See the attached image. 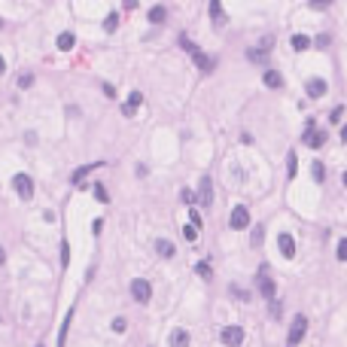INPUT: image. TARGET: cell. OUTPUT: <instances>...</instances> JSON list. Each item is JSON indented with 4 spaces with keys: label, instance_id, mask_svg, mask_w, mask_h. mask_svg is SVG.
<instances>
[{
    "label": "cell",
    "instance_id": "5",
    "mask_svg": "<svg viewBox=\"0 0 347 347\" xmlns=\"http://www.w3.org/2000/svg\"><path fill=\"white\" fill-rule=\"evenodd\" d=\"M13 186H16V192H18V198H25V201L34 198V183H31L28 174H18V177L13 180Z\"/></svg>",
    "mask_w": 347,
    "mask_h": 347
},
{
    "label": "cell",
    "instance_id": "13",
    "mask_svg": "<svg viewBox=\"0 0 347 347\" xmlns=\"http://www.w3.org/2000/svg\"><path fill=\"white\" fill-rule=\"evenodd\" d=\"M259 293L268 298V302H274V280H268L265 274H259Z\"/></svg>",
    "mask_w": 347,
    "mask_h": 347
},
{
    "label": "cell",
    "instance_id": "19",
    "mask_svg": "<svg viewBox=\"0 0 347 347\" xmlns=\"http://www.w3.org/2000/svg\"><path fill=\"white\" fill-rule=\"evenodd\" d=\"M308 46H311V37H305V34H295V37H293V49L295 52H305Z\"/></svg>",
    "mask_w": 347,
    "mask_h": 347
},
{
    "label": "cell",
    "instance_id": "34",
    "mask_svg": "<svg viewBox=\"0 0 347 347\" xmlns=\"http://www.w3.org/2000/svg\"><path fill=\"white\" fill-rule=\"evenodd\" d=\"M95 195H98V201H107V189H104L101 183H95Z\"/></svg>",
    "mask_w": 347,
    "mask_h": 347
},
{
    "label": "cell",
    "instance_id": "38",
    "mask_svg": "<svg viewBox=\"0 0 347 347\" xmlns=\"http://www.w3.org/2000/svg\"><path fill=\"white\" fill-rule=\"evenodd\" d=\"M101 228H104V219H95V223H91V231H95V235H98Z\"/></svg>",
    "mask_w": 347,
    "mask_h": 347
},
{
    "label": "cell",
    "instance_id": "35",
    "mask_svg": "<svg viewBox=\"0 0 347 347\" xmlns=\"http://www.w3.org/2000/svg\"><path fill=\"white\" fill-rule=\"evenodd\" d=\"M329 43H332V37H329V34H323V37H317V46H320V49H326Z\"/></svg>",
    "mask_w": 347,
    "mask_h": 347
},
{
    "label": "cell",
    "instance_id": "27",
    "mask_svg": "<svg viewBox=\"0 0 347 347\" xmlns=\"http://www.w3.org/2000/svg\"><path fill=\"white\" fill-rule=\"evenodd\" d=\"M338 259H341V262H347V238H341V241H338Z\"/></svg>",
    "mask_w": 347,
    "mask_h": 347
},
{
    "label": "cell",
    "instance_id": "1",
    "mask_svg": "<svg viewBox=\"0 0 347 347\" xmlns=\"http://www.w3.org/2000/svg\"><path fill=\"white\" fill-rule=\"evenodd\" d=\"M180 46H183V49H186V52L192 55V61L198 64L204 73H210V70H213V58H210V55H204V52L198 49V46H195V43L189 40V37H180Z\"/></svg>",
    "mask_w": 347,
    "mask_h": 347
},
{
    "label": "cell",
    "instance_id": "15",
    "mask_svg": "<svg viewBox=\"0 0 347 347\" xmlns=\"http://www.w3.org/2000/svg\"><path fill=\"white\" fill-rule=\"evenodd\" d=\"M156 253H158V256H165V259H171V256H174V244H171V241H165V238H158V241H156Z\"/></svg>",
    "mask_w": 347,
    "mask_h": 347
},
{
    "label": "cell",
    "instance_id": "12",
    "mask_svg": "<svg viewBox=\"0 0 347 347\" xmlns=\"http://www.w3.org/2000/svg\"><path fill=\"white\" fill-rule=\"evenodd\" d=\"M101 165H104V161H95V165H83V168H76V171H73V177H70V183H76V186H79V183H83V177H88V174L95 171V168H101Z\"/></svg>",
    "mask_w": 347,
    "mask_h": 347
},
{
    "label": "cell",
    "instance_id": "42",
    "mask_svg": "<svg viewBox=\"0 0 347 347\" xmlns=\"http://www.w3.org/2000/svg\"><path fill=\"white\" fill-rule=\"evenodd\" d=\"M344 186H347V171H344Z\"/></svg>",
    "mask_w": 347,
    "mask_h": 347
},
{
    "label": "cell",
    "instance_id": "10",
    "mask_svg": "<svg viewBox=\"0 0 347 347\" xmlns=\"http://www.w3.org/2000/svg\"><path fill=\"white\" fill-rule=\"evenodd\" d=\"M305 91H308V98H323L326 95V79H308V86H305Z\"/></svg>",
    "mask_w": 347,
    "mask_h": 347
},
{
    "label": "cell",
    "instance_id": "21",
    "mask_svg": "<svg viewBox=\"0 0 347 347\" xmlns=\"http://www.w3.org/2000/svg\"><path fill=\"white\" fill-rule=\"evenodd\" d=\"M295 171H298V158H295V153H289L286 156V174H289V177H295Z\"/></svg>",
    "mask_w": 347,
    "mask_h": 347
},
{
    "label": "cell",
    "instance_id": "32",
    "mask_svg": "<svg viewBox=\"0 0 347 347\" xmlns=\"http://www.w3.org/2000/svg\"><path fill=\"white\" fill-rule=\"evenodd\" d=\"M311 174H314V180H317V183H323V165H320V161H314V168H311Z\"/></svg>",
    "mask_w": 347,
    "mask_h": 347
},
{
    "label": "cell",
    "instance_id": "30",
    "mask_svg": "<svg viewBox=\"0 0 347 347\" xmlns=\"http://www.w3.org/2000/svg\"><path fill=\"white\" fill-rule=\"evenodd\" d=\"M31 83H34V73H21L18 76V86L21 88H31Z\"/></svg>",
    "mask_w": 347,
    "mask_h": 347
},
{
    "label": "cell",
    "instance_id": "24",
    "mask_svg": "<svg viewBox=\"0 0 347 347\" xmlns=\"http://www.w3.org/2000/svg\"><path fill=\"white\" fill-rule=\"evenodd\" d=\"M70 320H73V311L64 317V326H61V332H58V344H64V335H67V329H70Z\"/></svg>",
    "mask_w": 347,
    "mask_h": 347
},
{
    "label": "cell",
    "instance_id": "41",
    "mask_svg": "<svg viewBox=\"0 0 347 347\" xmlns=\"http://www.w3.org/2000/svg\"><path fill=\"white\" fill-rule=\"evenodd\" d=\"M3 262H6V253H3V250H0V265H3Z\"/></svg>",
    "mask_w": 347,
    "mask_h": 347
},
{
    "label": "cell",
    "instance_id": "40",
    "mask_svg": "<svg viewBox=\"0 0 347 347\" xmlns=\"http://www.w3.org/2000/svg\"><path fill=\"white\" fill-rule=\"evenodd\" d=\"M341 140L347 143V125H344V128H341Z\"/></svg>",
    "mask_w": 347,
    "mask_h": 347
},
{
    "label": "cell",
    "instance_id": "37",
    "mask_svg": "<svg viewBox=\"0 0 347 347\" xmlns=\"http://www.w3.org/2000/svg\"><path fill=\"white\" fill-rule=\"evenodd\" d=\"M183 201H189V204H195V195H192L189 189H183Z\"/></svg>",
    "mask_w": 347,
    "mask_h": 347
},
{
    "label": "cell",
    "instance_id": "11",
    "mask_svg": "<svg viewBox=\"0 0 347 347\" xmlns=\"http://www.w3.org/2000/svg\"><path fill=\"white\" fill-rule=\"evenodd\" d=\"M140 104H143V95H140V91H131L128 101H125V107H122V113L125 116H134V110L140 107Z\"/></svg>",
    "mask_w": 347,
    "mask_h": 347
},
{
    "label": "cell",
    "instance_id": "7",
    "mask_svg": "<svg viewBox=\"0 0 347 347\" xmlns=\"http://www.w3.org/2000/svg\"><path fill=\"white\" fill-rule=\"evenodd\" d=\"M323 140H326V137H323V131H317V128H314V119H308L305 146H311V149H320V146H323Z\"/></svg>",
    "mask_w": 347,
    "mask_h": 347
},
{
    "label": "cell",
    "instance_id": "17",
    "mask_svg": "<svg viewBox=\"0 0 347 347\" xmlns=\"http://www.w3.org/2000/svg\"><path fill=\"white\" fill-rule=\"evenodd\" d=\"M265 86H268V88H280L283 86V76L277 73V70H268V73H265Z\"/></svg>",
    "mask_w": 347,
    "mask_h": 347
},
{
    "label": "cell",
    "instance_id": "28",
    "mask_svg": "<svg viewBox=\"0 0 347 347\" xmlns=\"http://www.w3.org/2000/svg\"><path fill=\"white\" fill-rule=\"evenodd\" d=\"M198 274L204 277V280H210V277H213V271H210V265H207V262H201V265H198Z\"/></svg>",
    "mask_w": 347,
    "mask_h": 347
},
{
    "label": "cell",
    "instance_id": "26",
    "mask_svg": "<svg viewBox=\"0 0 347 347\" xmlns=\"http://www.w3.org/2000/svg\"><path fill=\"white\" fill-rule=\"evenodd\" d=\"M189 226L201 228V213H198V210H192V207H189Z\"/></svg>",
    "mask_w": 347,
    "mask_h": 347
},
{
    "label": "cell",
    "instance_id": "9",
    "mask_svg": "<svg viewBox=\"0 0 347 347\" xmlns=\"http://www.w3.org/2000/svg\"><path fill=\"white\" fill-rule=\"evenodd\" d=\"M277 247H280V253H283L286 259L295 256V241H293V235H286V231H283V235H277Z\"/></svg>",
    "mask_w": 347,
    "mask_h": 347
},
{
    "label": "cell",
    "instance_id": "25",
    "mask_svg": "<svg viewBox=\"0 0 347 347\" xmlns=\"http://www.w3.org/2000/svg\"><path fill=\"white\" fill-rule=\"evenodd\" d=\"M61 265L64 268L70 265V244H67V241H61Z\"/></svg>",
    "mask_w": 347,
    "mask_h": 347
},
{
    "label": "cell",
    "instance_id": "8",
    "mask_svg": "<svg viewBox=\"0 0 347 347\" xmlns=\"http://www.w3.org/2000/svg\"><path fill=\"white\" fill-rule=\"evenodd\" d=\"M198 201H201V207H210V204H213V183H210V177L201 180V186H198Z\"/></svg>",
    "mask_w": 347,
    "mask_h": 347
},
{
    "label": "cell",
    "instance_id": "14",
    "mask_svg": "<svg viewBox=\"0 0 347 347\" xmlns=\"http://www.w3.org/2000/svg\"><path fill=\"white\" fill-rule=\"evenodd\" d=\"M58 49H61V52H67V49H73V43H76V37H73V34L70 31H64V34H58Z\"/></svg>",
    "mask_w": 347,
    "mask_h": 347
},
{
    "label": "cell",
    "instance_id": "18",
    "mask_svg": "<svg viewBox=\"0 0 347 347\" xmlns=\"http://www.w3.org/2000/svg\"><path fill=\"white\" fill-rule=\"evenodd\" d=\"M165 16H168L165 6H153V9H149V21H153V25H161V21H165Z\"/></svg>",
    "mask_w": 347,
    "mask_h": 347
},
{
    "label": "cell",
    "instance_id": "36",
    "mask_svg": "<svg viewBox=\"0 0 347 347\" xmlns=\"http://www.w3.org/2000/svg\"><path fill=\"white\" fill-rule=\"evenodd\" d=\"M104 95H107V98H116V88H113V86H107V83H104Z\"/></svg>",
    "mask_w": 347,
    "mask_h": 347
},
{
    "label": "cell",
    "instance_id": "33",
    "mask_svg": "<svg viewBox=\"0 0 347 347\" xmlns=\"http://www.w3.org/2000/svg\"><path fill=\"white\" fill-rule=\"evenodd\" d=\"M262 231H265L262 226H256V228H253V247H259V244H262Z\"/></svg>",
    "mask_w": 347,
    "mask_h": 347
},
{
    "label": "cell",
    "instance_id": "43",
    "mask_svg": "<svg viewBox=\"0 0 347 347\" xmlns=\"http://www.w3.org/2000/svg\"><path fill=\"white\" fill-rule=\"evenodd\" d=\"M0 25H3V21H0Z\"/></svg>",
    "mask_w": 347,
    "mask_h": 347
},
{
    "label": "cell",
    "instance_id": "16",
    "mask_svg": "<svg viewBox=\"0 0 347 347\" xmlns=\"http://www.w3.org/2000/svg\"><path fill=\"white\" fill-rule=\"evenodd\" d=\"M186 344H189V332L186 329H177L171 335V347H186Z\"/></svg>",
    "mask_w": 347,
    "mask_h": 347
},
{
    "label": "cell",
    "instance_id": "2",
    "mask_svg": "<svg viewBox=\"0 0 347 347\" xmlns=\"http://www.w3.org/2000/svg\"><path fill=\"white\" fill-rule=\"evenodd\" d=\"M305 332H308V320L298 314V317H293V326H289V335H286V341H289V347H295L298 341L305 338Z\"/></svg>",
    "mask_w": 347,
    "mask_h": 347
},
{
    "label": "cell",
    "instance_id": "23",
    "mask_svg": "<svg viewBox=\"0 0 347 347\" xmlns=\"http://www.w3.org/2000/svg\"><path fill=\"white\" fill-rule=\"evenodd\" d=\"M183 238H186L189 244H195V241H198V228H195V226H186V228H183Z\"/></svg>",
    "mask_w": 347,
    "mask_h": 347
},
{
    "label": "cell",
    "instance_id": "39",
    "mask_svg": "<svg viewBox=\"0 0 347 347\" xmlns=\"http://www.w3.org/2000/svg\"><path fill=\"white\" fill-rule=\"evenodd\" d=\"M6 73V61H3V55H0V76Z\"/></svg>",
    "mask_w": 347,
    "mask_h": 347
},
{
    "label": "cell",
    "instance_id": "3",
    "mask_svg": "<svg viewBox=\"0 0 347 347\" xmlns=\"http://www.w3.org/2000/svg\"><path fill=\"white\" fill-rule=\"evenodd\" d=\"M131 295H134V302L146 305V302H149V295H153V289H149V280H143V277L131 280Z\"/></svg>",
    "mask_w": 347,
    "mask_h": 347
},
{
    "label": "cell",
    "instance_id": "31",
    "mask_svg": "<svg viewBox=\"0 0 347 347\" xmlns=\"http://www.w3.org/2000/svg\"><path fill=\"white\" fill-rule=\"evenodd\" d=\"M247 58H250V61H265V52H262V49H250Z\"/></svg>",
    "mask_w": 347,
    "mask_h": 347
},
{
    "label": "cell",
    "instance_id": "6",
    "mask_svg": "<svg viewBox=\"0 0 347 347\" xmlns=\"http://www.w3.org/2000/svg\"><path fill=\"white\" fill-rule=\"evenodd\" d=\"M228 226H231V228H247V226H250V210L238 204L235 210H231V216H228Z\"/></svg>",
    "mask_w": 347,
    "mask_h": 347
},
{
    "label": "cell",
    "instance_id": "4",
    "mask_svg": "<svg viewBox=\"0 0 347 347\" xmlns=\"http://www.w3.org/2000/svg\"><path fill=\"white\" fill-rule=\"evenodd\" d=\"M219 338H223V344H228V347H241L244 344V329L241 326H226L223 332H219Z\"/></svg>",
    "mask_w": 347,
    "mask_h": 347
},
{
    "label": "cell",
    "instance_id": "22",
    "mask_svg": "<svg viewBox=\"0 0 347 347\" xmlns=\"http://www.w3.org/2000/svg\"><path fill=\"white\" fill-rule=\"evenodd\" d=\"M116 25H119V13H110L104 18V31H116Z\"/></svg>",
    "mask_w": 347,
    "mask_h": 347
},
{
    "label": "cell",
    "instance_id": "20",
    "mask_svg": "<svg viewBox=\"0 0 347 347\" xmlns=\"http://www.w3.org/2000/svg\"><path fill=\"white\" fill-rule=\"evenodd\" d=\"M210 16H213L216 25H223V21H226V16H223V3H219V0H213V3H210Z\"/></svg>",
    "mask_w": 347,
    "mask_h": 347
},
{
    "label": "cell",
    "instance_id": "29",
    "mask_svg": "<svg viewBox=\"0 0 347 347\" xmlns=\"http://www.w3.org/2000/svg\"><path fill=\"white\" fill-rule=\"evenodd\" d=\"M125 326H128V323H125L122 317H116V320H113V326H110V329H113V332H119V335H122V332H125Z\"/></svg>",
    "mask_w": 347,
    "mask_h": 347
}]
</instances>
